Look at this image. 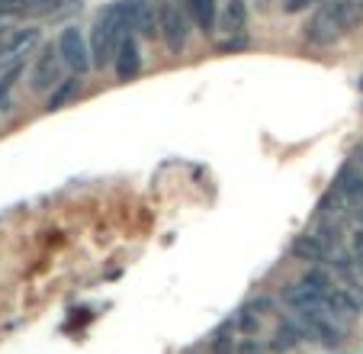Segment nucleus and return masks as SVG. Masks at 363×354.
Instances as JSON below:
<instances>
[{
    "label": "nucleus",
    "instance_id": "f8f14e48",
    "mask_svg": "<svg viewBox=\"0 0 363 354\" xmlns=\"http://www.w3.org/2000/svg\"><path fill=\"white\" fill-rule=\"evenodd\" d=\"M337 191H341L344 197L360 200V197H363V177L357 174L354 168H344V171H341V177H337Z\"/></svg>",
    "mask_w": 363,
    "mask_h": 354
},
{
    "label": "nucleus",
    "instance_id": "4468645a",
    "mask_svg": "<svg viewBox=\"0 0 363 354\" xmlns=\"http://www.w3.org/2000/svg\"><path fill=\"white\" fill-rule=\"evenodd\" d=\"M299 338H302L299 328H296L293 322H283V326L277 328V341H274V348H277V351H289V348L299 345Z\"/></svg>",
    "mask_w": 363,
    "mask_h": 354
},
{
    "label": "nucleus",
    "instance_id": "9b49d317",
    "mask_svg": "<svg viewBox=\"0 0 363 354\" xmlns=\"http://www.w3.org/2000/svg\"><path fill=\"white\" fill-rule=\"evenodd\" d=\"M245 23H247V10H245V0H228V10H225V29L228 33H245Z\"/></svg>",
    "mask_w": 363,
    "mask_h": 354
},
{
    "label": "nucleus",
    "instance_id": "dca6fc26",
    "mask_svg": "<svg viewBox=\"0 0 363 354\" xmlns=\"http://www.w3.org/2000/svg\"><path fill=\"white\" fill-rule=\"evenodd\" d=\"M35 0H0V14H10V16H20L29 14Z\"/></svg>",
    "mask_w": 363,
    "mask_h": 354
},
{
    "label": "nucleus",
    "instance_id": "f03ea898",
    "mask_svg": "<svg viewBox=\"0 0 363 354\" xmlns=\"http://www.w3.org/2000/svg\"><path fill=\"white\" fill-rule=\"evenodd\" d=\"M125 36H129V0H119L96 16L94 33H90V58L96 68L116 62V52Z\"/></svg>",
    "mask_w": 363,
    "mask_h": 354
},
{
    "label": "nucleus",
    "instance_id": "2eb2a0df",
    "mask_svg": "<svg viewBox=\"0 0 363 354\" xmlns=\"http://www.w3.org/2000/svg\"><path fill=\"white\" fill-rule=\"evenodd\" d=\"M35 39H39V29H23V33H16L13 39L7 42V45H0V55H16V52L33 45Z\"/></svg>",
    "mask_w": 363,
    "mask_h": 354
},
{
    "label": "nucleus",
    "instance_id": "0eeeda50",
    "mask_svg": "<svg viewBox=\"0 0 363 354\" xmlns=\"http://www.w3.org/2000/svg\"><path fill=\"white\" fill-rule=\"evenodd\" d=\"M138 68H142V55H138L135 36L129 33L123 39V45H119V52H116V75H119V81H132V77L138 75Z\"/></svg>",
    "mask_w": 363,
    "mask_h": 354
},
{
    "label": "nucleus",
    "instance_id": "39448f33",
    "mask_svg": "<svg viewBox=\"0 0 363 354\" xmlns=\"http://www.w3.org/2000/svg\"><path fill=\"white\" fill-rule=\"evenodd\" d=\"M58 77H62V52L52 45H45L39 52V58H35L33 65V75H29V84H33V90H48V87H58Z\"/></svg>",
    "mask_w": 363,
    "mask_h": 354
},
{
    "label": "nucleus",
    "instance_id": "20e7f679",
    "mask_svg": "<svg viewBox=\"0 0 363 354\" xmlns=\"http://www.w3.org/2000/svg\"><path fill=\"white\" fill-rule=\"evenodd\" d=\"M58 52H62V62L68 65L71 71H77V75H84V71L94 65V58H90V48L87 42H84L81 29L77 26H65L62 36H58Z\"/></svg>",
    "mask_w": 363,
    "mask_h": 354
},
{
    "label": "nucleus",
    "instance_id": "7ed1b4c3",
    "mask_svg": "<svg viewBox=\"0 0 363 354\" xmlns=\"http://www.w3.org/2000/svg\"><path fill=\"white\" fill-rule=\"evenodd\" d=\"M158 20H161V36H164L167 52L180 55L186 45V33H190V14H186V7H177L174 0H164L158 10Z\"/></svg>",
    "mask_w": 363,
    "mask_h": 354
},
{
    "label": "nucleus",
    "instance_id": "6e6552de",
    "mask_svg": "<svg viewBox=\"0 0 363 354\" xmlns=\"http://www.w3.org/2000/svg\"><path fill=\"white\" fill-rule=\"evenodd\" d=\"M184 7L203 33H213L216 29V0H184Z\"/></svg>",
    "mask_w": 363,
    "mask_h": 354
},
{
    "label": "nucleus",
    "instance_id": "f257e3e1",
    "mask_svg": "<svg viewBox=\"0 0 363 354\" xmlns=\"http://www.w3.org/2000/svg\"><path fill=\"white\" fill-rule=\"evenodd\" d=\"M363 20V4L360 0H328L315 10V16L308 20L306 36L315 45H331L341 36H347L357 23Z\"/></svg>",
    "mask_w": 363,
    "mask_h": 354
},
{
    "label": "nucleus",
    "instance_id": "423d86ee",
    "mask_svg": "<svg viewBox=\"0 0 363 354\" xmlns=\"http://www.w3.org/2000/svg\"><path fill=\"white\" fill-rule=\"evenodd\" d=\"M129 29H135L138 36H155L161 33V20L155 14L151 0H129Z\"/></svg>",
    "mask_w": 363,
    "mask_h": 354
},
{
    "label": "nucleus",
    "instance_id": "a211bd4d",
    "mask_svg": "<svg viewBox=\"0 0 363 354\" xmlns=\"http://www.w3.org/2000/svg\"><path fill=\"white\" fill-rule=\"evenodd\" d=\"M354 252H357V261H363V229L354 235Z\"/></svg>",
    "mask_w": 363,
    "mask_h": 354
},
{
    "label": "nucleus",
    "instance_id": "9d476101",
    "mask_svg": "<svg viewBox=\"0 0 363 354\" xmlns=\"http://www.w3.org/2000/svg\"><path fill=\"white\" fill-rule=\"evenodd\" d=\"M20 75H23V65H13V68H7L0 75V113H7L13 107V87L20 81Z\"/></svg>",
    "mask_w": 363,
    "mask_h": 354
},
{
    "label": "nucleus",
    "instance_id": "aec40b11",
    "mask_svg": "<svg viewBox=\"0 0 363 354\" xmlns=\"http://www.w3.org/2000/svg\"><path fill=\"white\" fill-rule=\"evenodd\" d=\"M357 87H360V90H363V77H360V81H357Z\"/></svg>",
    "mask_w": 363,
    "mask_h": 354
},
{
    "label": "nucleus",
    "instance_id": "6ab92c4d",
    "mask_svg": "<svg viewBox=\"0 0 363 354\" xmlns=\"http://www.w3.org/2000/svg\"><path fill=\"white\" fill-rule=\"evenodd\" d=\"M216 354H232V345H228V338L222 335L219 341H216Z\"/></svg>",
    "mask_w": 363,
    "mask_h": 354
},
{
    "label": "nucleus",
    "instance_id": "f3484780",
    "mask_svg": "<svg viewBox=\"0 0 363 354\" xmlns=\"http://www.w3.org/2000/svg\"><path fill=\"white\" fill-rule=\"evenodd\" d=\"M308 4H318V0H283V10H286V14H299Z\"/></svg>",
    "mask_w": 363,
    "mask_h": 354
},
{
    "label": "nucleus",
    "instance_id": "1a4fd4ad",
    "mask_svg": "<svg viewBox=\"0 0 363 354\" xmlns=\"http://www.w3.org/2000/svg\"><path fill=\"white\" fill-rule=\"evenodd\" d=\"M293 254L302 261H325V242L318 235H299L293 242Z\"/></svg>",
    "mask_w": 363,
    "mask_h": 354
},
{
    "label": "nucleus",
    "instance_id": "ddd939ff",
    "mask_svg": "<svg viewBox=\"0 0 363 354\" xmlns=\"http://www.w3.org/2000/svg\"><path fill=\"white\" fill-rule=\"evenodd\" d=\"M77 87H81V81H77V77H71V81H62L55 90H52V97H48V107H45V109H62L65 103H68L71 97L77 94Z\"/></svg>",
    "mask_w": 363,
    "mask_h": 354
}]
</instances>
